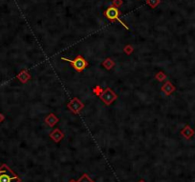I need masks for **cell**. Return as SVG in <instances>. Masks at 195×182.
<instances>
[{
	"mask_svg": "<svg viewBox=\"0 0 195 182\" xmlns=\"http://www.w3.org/2000/svg\"><path fill=\"white\" fill-rule=\"evenodd\" d=\"M0 182H20V178L7 165H2L0 168Z\"/></svg>",
	"mask_w": 195,
	"mask_h": 182,
	"instance_id": "6da1fadb",
	"label": "cell"
},
{
	"mask_svg": "<svg viewBox=\"0 0 195 182\" xmlns=\"http://www.w3.org/2000/svg\"><path fill=\"white\" fill-rule=\"evenodd\" d=\"M62 60H64V61H68L72 64L73 68L78 71V72H82L87 66H88V63L86 60L81 56V55H78L76 58H75V60H71V59H67V58H64L62 57L61 58Z\"/></svg>",
	"mask_w": 195,
	"mask_h": 182,
	"instance_id": "7a4b0ae2",
	"label": "cell"
},
{
	"mask_svg": "<svg viewBox=\"0 0 195 182\" xmlns=\"http://www.w3.org/2000/svg\"><path fill=\"white\" fill-rule=\"evenodd\" d=\"M104 14H105V16L109 19V20H112V21H114V20H118L119 23H121L122 25H124L126 29H128V27L119 18V11H118V9L115 7V6H110V7H108L107 9H106V11H105V12H104Z\"/></svg>",
	"mask_w": 195,
	"mask_h": 182,
	"instance_id": "3957f363",
	"label": "cell"
},
{
	"mask_svg": "<svg viewBox=\"0 0 195 182\" xmlns=\"http://www.w3.org/2000/svg\"><path fill=\"white\" fill-rule=\"evenodd\" d=\"M117 98V96L115 95L114 92H112V91L110 89H106L104 92L100 95V99L106 104H110L112 101H114L115 99Z\"/></svg>",
	"mask_w": 195,
	"mask_h": 182,
	"instance_id": "277c9868",
	"label": "cell"
},
{
	"mask_svg": "<svg viewBox=\"0 0 195 182\" xmlns=\"http://www.w3.org/2000/svg\"><path fill=\"white\" fill-rule=\"evenodd\" d=\"M78 182H94V181L91 178H89L87 175H83L82 177H80Z\"/></svg>",
	"mask_w": 195,
	"mask_h": 182,
	"instance_id": "5b68a950",
	"label": "cell"
},
{
	"mask_svg": "<svg viewBox=\"0 0 195 182\" xmlns=\"http://www.w3.org/2000/svg\"><path fill=\"white\" fill-rule=\"evenodd\" d=\"M147 3L150 5L152 8H155L160 3V0H147Z\"/></svg>",
	"mask_w": 195,
	"mask_h": 182,
	"instance_id": "8992f818",
	"label": "cell"
},
{
	"mask_svg": "<svg viewBox=\"0 0 195 182\" xmlns=\"http://www.w3.org/2000/svg\"><path fill=\"white\" fill-rule=\"evenodd\" d=\"M114 3H115L117 6H119V5H122L123 1H122V0H115V1H114Z\"/></svg>",
	"mask_w": 195,
	"mask_h": 182,
	"instance_id": "52a82bcc",
	"label": "cell"
},
{
	"mask_svg": "<svg viewBox=\"0 0 195 182\" xmlns=\"http://www.w3.org/2000/svg\"><path fill=\"white\" fill-rule=\"evenodd\" d=\"M140 182H144V181H143V180H142V181H140Z\"/></svg>",
	"mask_w": 195,
	"mask_h": 182,
	"instance_id": "ba28073f",
	"label": "cell"
},
{
	"mask_svg": "<svg viewBox=\"0 0 195 182\" xmlns=\"http://www.w3.org/2000/svg\"><path fill=\"white\" fill-rule=\"evenodd\" d=\"M70 182H75V181H70Z\"/></svg>",
	"mask_w": 195,
	"mask_h": 182,
	"instance_id": "9c48e42d",
	"label": "cell"
}]
</instances>
